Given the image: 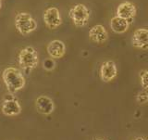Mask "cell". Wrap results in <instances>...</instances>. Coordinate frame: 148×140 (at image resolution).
<instances>
[{
    "label": "cell",
    "mask_w": 148,
    "mask_h": 140,
    "mask_svg": "<svg viewBox=\"0 0 148 140\" xmlns=\"http://www.w3.org/2000/svg\"><path fill=\"white\" fill-rule=\"evenodd\" d=\"M132 44L134 48L147 49L148 48V30L146 28H139L132 34Z\"/></svg>",
    "instance_id": "obj_8"
},
{
    "label": "cell",
    "mask_w": 148,
    "mask_h": 140,
    "mask_svg": "<svg viewBox=\"0 0 148 140\" xmlns=\"http://www.w3.org/2000/svg\"><path fill=\"white\" fill-rule=\"evenodd\" d=\"M43 20L46 27L50 30L57 29L62 23V18L60 15V12L58 8L55 7H50L45 9L43 15Z\"/></svg>",
    "instance_id": "obj_5"
},
{
    "label": "cell",
    "mask_w": 148,
    "mask_h": 140,
    "mask_svg": "<svg viewBox=\"0 0 148 140\" xmlns=\"http://www.w3.org/2000/svg\"><path fill=\"white\" fill-rule=\"evenodd\" d=\"M56 67L55 60L53 59H47L45 60L44 62V69H45L46 71H53Z\"/></svg>",
    "instance_id": "obj_16"
},
{
    "label": "cell",
    "mask_w": 148,
    "mask_h": 140,
    "mask_svg": "<svg viewBox=\"0 0 148 140\" xmlns=\"http://www.w3.org/2000/svg\"><path fill=\"white\" fill-rule=\"evenodd\" d=\"M35 105L38 112L44 115H49L55 110L54 101L46 96H40L35 101Z\"/></svg>",
    "instance_id": "obj_11"
},
{
    "label": "cell",
    "mask_w": 148,
    "mask_h": 140,
    "mask_svg": "<svg viewBox=\"0 0 148 140\" xmlns=\"http://www.w3.org/2000/svg\"><path fill=\"white\" fill-rule=\"evenodd\" d=\"M136 100H137V102H139V103H141V104H145L148 100L147 90L143 89V91H141L140 93H139V94L137 95Z\"/></svg>",
    "instance_id": "obj_14"
},
{
    "label": "cell",
    "mask_w": 148,
    "mask_h": 140,
    "mask_svg": "<svg viewBox=\"0 0 148 140\" xmlns=\"http://www.w3.org/2000/svg\"><path fill=\"white\" fill-rule=\"evenodd\" d=\"M2 79L9 94H14L25 86V78L22 72L15 67H8L2 72Z\"/></svg>",
    "instance_id": "obj_1"
},
{
    "label": "cell",
    "mask_w": 148,
    "mask_h": 140,
    "mask_svg": "<svg viewBox=\"0 0 148 140\" xmlns=\"http://www.w3.org/2000/svg\"><path fill=\"white\" fill-rule=\"evenodd\" d=\"M140 78H141V86H143V89L147 90V71L143 70L140 72Z\"/></svg>",
    "instance_id": "obj_15"
},
{
    "label": "cell",
    "mask_w": 148,
    "mask_h": 140,
    "mask_svg": "<svg viewBox=\"0 0 148 140\" xmlns=\"http://www.w3.org/2000/svg\"><path fill=\"white\" fill-rule=\"evenodd\" d=\"M130 27V22L122 18L115 16L110 20V28L116 34H123L127 32Z\"/></svg>",
    "instance_id": "obj_13"
},
{
    "label": "cell",
    "mask_w": 148,
    "mask_h": 140,
    "mask_svg": "<svg viewBox=\"0 0 148 140\" xmlns=\"http://www.w3.org/2000/svg\"><path fill=\"white\" fill-rule=\"evenodd\" d=\"M89 37L95 44H103L108 38V32L103 25L96 24L90 29Z\"/></svg>",
    "instance_id": "obj_10"
},
{
    "label": "cell",
    "mask_w": 148,
    "mask_h": 140,
    "mask_svg": "<svg viewBox=\"0 0 148 140\" xmlns=\"http://www.w3.org/2000/svg\"><path fill=\"white\" fill-rule=\"evenodd\" d=\"M1 8H2V3H1V0H0V10H1Z\"/></svg>",
    "instance_id": "obj_18"
},
{
    "label": "cell",
    "mask_w": 148,
    "mask_h": 140,
    "mask_svg": "<svg viewBox=\"0 0 148 140\" xmlns=\"http://www.w3.org/2000/svg\"><path fill=\"white\" fill-rule=\"evenodd\" d=\"M97 140H103V139H97Z\"/></svg>",
    "instance_id": "obj_19"
},
{
    "label": "cell",
    "mask_w": 148,
    "mask_h": 140,
    "mask_svg": "<svg viewBox=\"0 0 148 140\" xmlns=\"http://www.w3.org/2000/svg\"><path fill=\"white\" fill-rule=\"evenodd\" d=\"M15 27L21 34L27 35L36 30L37 22L31 14L20 12L15 17Z\"/></svg>",
    "instance_id": "obj_3"
},
{
    "label": "cell",
    "mask_w": 148,
    "mask_h": 140,
    "mask_svg": "<svg viewBox=\"0 0 148 140\" xmlns=\"http://www.w3.org/2000/svg\"><path fill=\"white\" fill-rule=\"evenodd\" d=\"M118 75V69L113 60H106L101 65L100 78L105 83L113 81Z\"/></svg>",
    "instance_id": "obj_7"
},
{
    "label": "cell",
    "mask_w": 148,
    "mask_h": 140,
    "mask_svg": "<svg viewBox=\"0 0 148 140\" xmlns=\"http://www.w3.org/2000/svg\"><path fill=\"white\" fill-rule=\"evenodd\" d=\"M47 53L52 59H61L66 53V46L61 40H53L47 45Z\"/></svg>",
    "instance_id": "obj_12"
},
{
    "label": "cell",
    "mask_w": 148,
    "mask_h": 140,
    "mask_svg": "<svg viewBox=\"0 0 148 140\" xmlns=\"http://www.w3.org/2000/svg\"><path fill=\"white\" fill-rule=\"evenodd\" d=\"M18 64L26 72H31L38 65V55L32 46H26L22 48L18 56Z\"/></svg>",
    "instance_id": "obj_2"
},
{
    "label": "cell",
    "mask_w": 148,
    "mask_h": 140,
    "mask_svg": "<svg viewBox=\"0 0 148 140\" xmlns=\"http://www.w3.org/2000/svg\"><path fill=\"white\" fill-rule=\"evenodd\" d=\"M2 113L6 116H16L21 112V107L18 101L11 96V97H6L1 107Z\"/></svg>",
    "instance_id": "obj_9"
},
{
    "label": "cell",
    "mask_w": 148,
    "mask_h": 140,
    "mask_svg": "<svg viewBox=\"0 0 148 140\" xmlns=\"http://www.w3.org/2000/svg\"><path fill=\"white\" fill-rule=\"evenodd\" d=\"M69 16L76 27H84L90 19V11L83 4H77L69 11Z\"/></svg>",
    "instance_id": "obj_4"
},
{
    "label": "cell",
    "mask_w": 148,
    "mask_h": 140,
    "mask_svg": "<svg viewBox=\"0 0 148 140\" xmlns=\"http://www.w3.org/2000/svg\"><path fill=\"white\" fill-rule=\"evenodd\" d=\"M135 140H145V139H143V137H137Z\"/></svg>",
    "instance_id": "obj_17"
},
{
    "label": "cell",
    "mask_w": 148,
    "mask_h": 140,
    "mask_svg": "<svg viewBox=\"0 0 148 140\" xmlns=\"http://www.w3.org/2000/svg\"><path fill=\"white\" fill-rule=\"evenodd\" d=\"M136 7L133 3L130 1H125L120 3L116 10V15L119 18H122L124 20H127L130 23L136 16Z\"/></svg>",
    "instance_id": "obj_6"
}]
</instances>
